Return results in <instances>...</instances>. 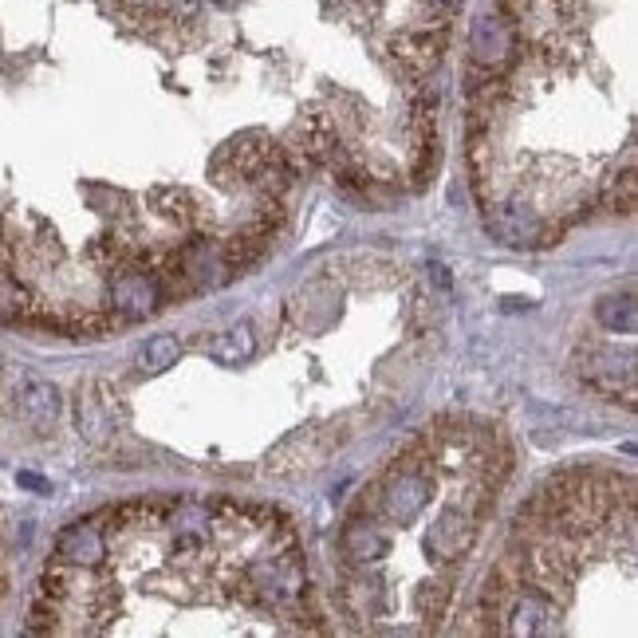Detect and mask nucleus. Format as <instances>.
<instances>
[{
	"mask_svg": "<svg viewBox=\"0 0 638 638\" xmlns=\"http://www.w3.org/2000/svg\"><path fill=\"white\" fill-rule=\"evenodd\" d=\"M111 300H115V308L130 319L150 316L154 304H158V288H154V280H146L142 272H123V276L111 284Z\"/></svg>",
	"mask_w": 638,
	"mask_h": 638,
	"instance_id": "nucleus-6",
	"label": "nucleus"
},
{
	"mask_svg": "<svg viewBox=\"0 0 638 638\" xmlns=\"http://www.w3.org/2000/svg\"><path fill=\"white\" fill-rule=\"evenodd\" d=\"M316 461H319L316 430H308V434H292L288 442H280V446L272 449V457H268V473H296V469L316 465Z\"/></svg>",
	"mask_w": 638,
	"mask_h": 638,
	"instance_id": "nucleus-10",
	"label": "nucleus"
},
{
	"mask_svg": "<svg viewBox=\"0 0 638 638\" xmlns=\"http://www.w3.org/2000/svg\"><path fill=\"white\" fill-rule=\"evenodd\" d=\"M103 548H107L103 524H99V516H91V520H79V524L67 528L64 536H60V544H56V556L64 564H99Z\"/></svg>",
	"mask_w": 638,
	"mask_h": 638,
	"instance_id": "nucleus-5",
	"label": "nucleus"
},
{
	"mask_svg": "<svg viewBox=\"0 0 638 638\" xmlns=\"http://www.w3.org/2000/svg\"><path fill=\"white\" fill-rule=\"evenodd\" d=\"M599 319L611 327V331H635V304H631V296H623V300H603L599 304Z\"/></svg>",
	"mask_w": 638,
	"mask_h": 638,
	"instance_id": "nucleus-14",
	"label": "nucleus"
},
{
	"mask_svg": "<svg viewBox=\"0 0 638 638\" xmlns=\"http://www.w3.org/2000/svg\"><path fill=\"white\" fill-rule=\"evenodd\" d=\"M446 44H449V28L410 32V36H398V40H394V60L406 67L410 75H426L430 67L442 60Z\"/></svg>",
	"mask_w": 638,
	"mask_h": 638,
	"instance_id": "nucleus-3",
	"label": "nucleus"
},
{
	"mask_svg": "<svg viewBox=\"0 0 638 638\" xmlns=\"http://www.w3.org/2000/svg\"><path fill=\"white\" fill-rule=\"evenodd\" d=\"M438 4H453V0H438Z\"/></svg>",
	"mask_w": 638,
	"mask_h": 638,
	"instance_id": "nucleus-18",
	"label": "nucleus"
},
{
	"mask_svg": "<svg viewBox=\"0 0 638 638\" xmlns=\"http://www.w3.org/2000/svg\"><path fill=\"white\" fill-rule=\"evenodd\" d=\"M300 150L312 158V162H335L339 158V134L331 130V123H323V119H308V123H300Z\"/></svg>",
	"mask_w": 638,
	"mask_h": 638,
	"instance_id": "nucleus-12",
	"label": "nucleus"
},
{
	"mask_svg": "<svg viewBox=\"0 0 638 638\" xmlns=\"http://www.w3.org/2000/svg\"><path fill=\"white\" fill-rule=\"evenodd\" d=\"M512 52V32L501 16H481L473 24V56L485 67L505 64V56Z\"/></svg>",
	"mask_w": 638,
	"mask_h": 638,
	"instance_id": "nucleus-7",
	"label": "nucleus"
},
{
	"mask_svg": "<svg viewBox=\"0 0 638 638\" xmlns=\"http://www.w3.org/2000/svg\"><path fill=\"white\" fill-rule=\"evenodd\" d=\"M253 351H256V335L249 323H233V327H225L221 335H213V339L205 343V355L217 359V363H225V367H237V363L253 359Z\"/></svg>",
	"mask_w": 638,
	"mask_h": 638,
	"instance_id": "nucleus-8",
	"label": "nucleus"
},
{
	"mask_svg": "<svg viewBox=\"0 0 638 638\" xmlns=\"http://www.w3.org/2000/svg\"><path fill=\"white\" fill-rule=\"evenodd\" d=\"M268 245H272V229H268V225H260V221H253L245 233H237V237H229V241H225L221 256H225V264H229V268H253L256 260L268 253Z\"/></svg>",
	"mask_w": 638,
	"mask_h": 638,
	"instance_id": "nucleus-9",
	"label": "nucleus"
},
{
	"mask_svg": "<svg viewBox=\"0 0 638 638\" xmlns=\"http://www.w3.org/2000/svg\"><path fill=\"white\" fill-rule=\"evenodd\" d=\"M123 402L115 394V386L95 379V383L79 386L75 398V422H79V438H87L91 446H107L115 438V430L123 426Z\"/></svg>",
	"mask_w": 638,
	"mask_h": 638,
	"instance_id": "nucleus-2",
	"label": "nucleus"
},
{
	"mask_svg": "<svg viewBox=\"0 0 638 638\" xmlns=\"http://www.w3.org/2000/svg\"><path fill=\"white\" fill-rule=\"evenodd\" d=\"M20 485H24V489H40V493H48V481H44V477H36V473H20Z\"/></svg>",
	"mask_w": 638,
	"mask_h": 638,
	"instance_id": "nucleus-16",
	"label": "nucleus"
},
{
	"mask_svg": "<svg viewBox=\"0 0 638 638\" xmlns=\"http://www.w3.org/2000/svg\"><path fill=\"white\" fill-rule=\"evenodd\" d=\"M24 312H28V292L8 272H0V319H20Z\"/></svg>",
	"mask_w": 638,
	"mask_h": 638,
	"instance_id": "nucleus-13",
	"label": "nucleus"
},
{
	"mask_svg": "<svg viewBox=\"0 0 638 638\" xmlns=\"http://www.w3.org/2000/svg\"><path fill=\"white\" fill-rule=\"evenodd\" d=\"M611 209H615V213H635V174H631V170L615 182V190H611Z\"/></svg>",
	"mask_w": 638,
	"mask_h": 638,
	"instance_id": "nucleus-15",
	"label": "nucleus"
},
{
	"mask_svg": "<svg viewBox=\"0 0 638 638\" xmlns=\"http://www.w3.org/2000/svg\"><path fill=\"white\" fill-rule=\"evenodd\" d=\"M178 359H182V343H178V335L162 331V335L146 339V347L138 351V371H142V375H162V371L178 367Z\"/></svg>",
	"mask_w": 638,
	"mask_h": 638,
	"instance_id": "nucleus-11",
	"label": "nucleus"
},
{
	"mask_svg": "<svg viewBox=\"0 0 638 638\" xmlns=\"http://www.w3.org/2000/svg\"><path fill=\"white\" fill-rule=\"evenodd\" d=\"M213 4H221V8H233V4H241V0H213Z\"/></svg>",
	"mask_w": 638,
	"mask_h": 638,
	"instance_id": "nucleus-17",
	"label": "nucleus"
},
{
	"mask_svg": "<svg viewBox=\"0 0 638 638\" xmlns=\"http://www.w3.org/2000/svg\"><path fill=\"white\" fill-rule=\"evenodd\" d=\"M4 398H8V410L36 434H52L60 426V414H64V398L60 390L40 379L36 371L28 367H8L4 371Z\"/></svg>",
	"mask_w": 638,
	"mask_h": 638,
	"instance_id": "nucleus-1",
	"label": "nucleus"
},
{
	"mask_svg": "<svg viewBox=\"0 0 638 638\" xmlns=\"http://www.w3.org/2000/svg\"><path fill=\"white\" fill-rule=\"evenodd\" d=\"M426 493H430L426 473H422V469H414V465H402V469H394V477H390V489H386V512H390V516H398V520H410V516H418V509L426 505Z\"/></svg>",
	"mask_w": 638,
	"mask_h": 638,
	"instance_id": "nucleus-4",
	"label": "nucleus"
}]
</instances>
